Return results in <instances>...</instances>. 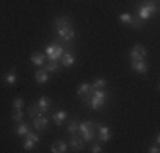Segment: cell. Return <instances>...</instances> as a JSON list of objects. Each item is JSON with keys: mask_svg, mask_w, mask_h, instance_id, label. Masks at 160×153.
<instances>
[{"mask_svg": "<svg viewBox=\"0 0 160 153\" xmlns=\"http://www.w3.org/2000/svg\"><path fill=\"white\" fill-rule=\"evenodd\" d=\"M106 101H108V92H106L104 89H94V92H92V95H90V99H89L87 104L92 106L94 109H101V107L106 104Z\"/></svg>", "mask_w": 160, "mask_h": 153, "instance_id": "cell-1", "label": "cell"}, {"mask_svg": "<svg viewBox=\"0 0 160 153\" xmlns=\"http://www.w3.org/2000/svg\"><path fill=\"white\" fill-rule=\"evenodd\" d=\"M78 133L83 136V141H92L96 136V122L94 121H85L78 124Z\"/></svg>", "mask_w": 160, "mask_h": 153, "instance_id": "cell-2", "label": "cell"}, {"mask_svg": "<svg viewBox=\"0 0 160 153\" xmlns=\"http://www.w3.org/2000/svg\"><path fill=\"white\" fill-rule=\"evenodd\" d=\"M44 55H46V58L49 61H58L63 55V48L60 44H49L46 51H44Z\"/></svg>", "mask_w": 160, "mask_h": 153, "instance_id": "cell-3", "label": "cell"}, {"mask_svg": "<svg viewBox=\"0 0 160 153\" xmlns=\"http://www.w3.org/2000/svg\"><path fill=\"white\" fill-rule=\"evenodd\" d=\"M155 12H157V7L155 5H152V3H143V5H140V9H138V19L147 21V19H150Z\"/></svg>", "mask_w": 160, "mask_h": 153, "instance_id": "cell-4", "label": "cell"}, {"mask_svg": "<svg viewBox=\"0 0 160 153\" xmlns=\"http://www.w3.org/2000/svg\"><path fill=\"white\" fill-rule=\"evenodd\" d=\"M147 58V48L142 44L133 46V49L129 51V60L131 61H138V60H145Z\"/></svg>", "mask_w": 160, "mask_h": 153, "instance_id": "cell-5", "label": "cell"}, {"mask_svg": "<svg viewBox=\"0 0 160 153\" xmlns=\"http://www.w3.org/2000/svg\"><path fill=\"white\" fill-rule=\"evenodd\" d=\"M39 141H41V138L38 136L36 133H31V131H29L28 135H26V140H24V150H26V151H32V148L36 146Z\"/></svg>", "mask_w": 160, "mask_h": 153, "instance_id": "cell-6", "label": "cell"}, {"mask_svg": "<svg viewBox=\"0 0 160 153\" xmlns=\"http://www.w3.org/2000/svg\"><path fill=\"white\" fill-rule=\"evenodd\" d=\"M92 92H94V89H92V85H89V83H82V85L77 89V94L80 95V99H83L85 102H89Z\"/></svg>", "mask_w": 160, "mask_h": 153, "instance_id": "cell-7", "label": "cell"}, {"mask_svg": "<svg viewBox=\"0 0 160 153\" xmlns=\"http://www.w3.org/2000/svg\"><path fill=\"white\" fill-rule=\"evenodd\" d=\"M58 37L63 41H72L75 37V31L72 26H67V27H60L58 29Z\"/></svg>", "mask_w": 160, "mask_h": 153, "instance_id": "cell-8", "label": "cell"}, {"mask_svg": "<svg viewBox=\"0 0 160 153\" xmlns=\"http://www.w3.org/2000/svg\"><path fill=\"white\" fill-rule=\"evenodd\" d=\"M131 68L133 72H136V73H147L148 72V63L147 60H138V61H131Z\"/></svg>", "mask_w": 160, "mask_h": 153, "instance_id": "cell-9", "label": "cell"}, {"mask_svg": "<svg viewBox=\"0 0 160 153\" xmlns=\"http://www.w3.org/2000/svg\"><path fill=\"white\" fill-rule=\"evenodd\" d=\"M48 124H49V122H48V117H46V116H41V114L32 119V126L38 129V131H43V129H46Z\"/></svg>", "mask_w": 160, "mask_h": 153, "instance_id": "cell-10", "label": "cell"}, {"mask_svg": "<svg viewBox=\"0 0 160 153\" xmlns=\"http://www.w3.org/2000/svg\"><path fill=\"white\" fill-rule=\"evenodd\" d=\"M36 104H38V107H39V112H46V111H49L53 107V102H51L49 97H41Z\"/></svg>", "mask_w": 160, "mask_h": 153, "instance_id": "cell-11", "label": "cell"}, {"mask_svg": "<svg viewBox=\"0 0 160 153\" xmlns=\"http://www.w3.org/2000/svg\"><path fill=\"white\" fill-rule=\"evenodd\" d=\"M111 135H112V133H111V129H109L108 128V126H99V140H101L102 141V143H108V141L109 140H111Z\"/></svg>", "mask_w": 160, "mask_h": 153, "instance_id": "cell-12", "label": "cell"}, {"mask_svg": "<svg viewBox=\"0 0 160 153\" xmlns=\"http://www.w3.org/2000/svg\"><path fill=\"white\" fill-rule=\"evenodd\" d=\"M60 60H62V65L67 68H70L72 65L75 63V56H73V53H70V51H63V55Z\"/></svg>", "mask_w": 160, "mask_h": 153, "instance_id": "cell-13", "label": "cell"}, {"mask_svg": "<svg viewBox=\"0 0 160 153\" xmlns=\"http://www.w3.org/2000/svg\"><path fill=\"white\" fill-rule=\"evenodd\" d=\"M44 60H46V55L44 53H39V51H34L31 55V61L36 67H43L44 65Z\"/></svg>", "mask_w": 160, "mask_h": 153, "instance_id": "cell-14", "label": "cell"}, {"mask_svg": "<svg viewBox=\"0 0 160 153\" xmlns=\"http://www.w3.org/2000/svg\"><path fill=\"white\" fill-rule=\"evenodd\" d=\"M53 121H55L56 126H62L65 121H67V112L65 111H56V112H53Z\"/></svg>", "mask_w": 160, "mask_h": 153, "instance_id": "cell-15", "label": "cell"}, {"mask_svg": "<svg viewBox=\"0 0 160 153\" xmlns=\"http://www.w3.org/2000/svg\"><path fill=\"white\" fill-rule=\"evenodd\" d=\"M68 150V145L65 141H56V143L51 145V153H63Z\"/></svg>", "mask_w": 160, "mask_h": 153, "instance_id": "cell-16", "label": "cell"}, {"mask_svg": "<svg viewBox=\"0 0 160 153\" xmlns=\"http://www.w3.org/2000/svg\"><path fill=\"white\" fill-rule=\"evenodd\" d=\"M67 26H72L70 17L63 15V17H56V19H55V27H56V29H60V27H67Z\"/></svg>", "mask_w": 160, "mask_h": 153, "instance_id": "cell-17", "label": "cell"}, {"mask_svg": "<svg viewBox=\"0 0 160 153\" xmlns=\"http://www.w3.org/2000/svg\"><path fill=\"white\" fill-rule=\"evenodd\" d=\"M70 148H73V151L82 150V148H83V140H80L77 135L72 136V140H70Z\"/></svg>", "mask_w": 160, "mask_h": 153, "instance_id": "cell-18", "label": "cell"}, {"mask_svg": "<svg viewBox=\"0 0 160 153\" xmlns=\"http://www.w3.org/2000/svg\"><path fill=\"white\" fill-rule=\"evenodd\" d=\"M34 76H36V82L38 83H46L48 82V72L46 70H43V68H41V70H38L36 73H34Z\"/></svg>", "mask_w": 160, "mask_h": 153, "instance_id": "cell-19", "label": "cell"}, {"mask_svg": "<svg viewBox=\"0 0 160 153\" xmlns=\"http://www.w3.org/2000/svg\"><path fill=\"white\" fill-rule=\"evenodd\" d=\"M29 131H31V129H29V126L26 124V122H22V121L19 122V126L16 128V135L17 136H26Z\"/></svg>", "mask_w": 160, "mask_h": 153, "instance_id": "cell-20", "label": "cell"}, {"mask_svg": "<svg viewBox=\"0 0 160 153\" xmlns=\"http://www.w3.org/2000/svg\"><path fill=\"white\" fill-rule=\"evenodd\" d=\"M3 80H5V83H7V85H10V87H12V85H16V83H17V75H16V72H9V73H7L5 75V78H3Z\"/></svg>", "mask_w": 160, "mask_h": 153, "instance_id": "cell-21", "label": "cell"}, {"mask_svg": "<svg viewBox=\"0 0 160 153\" xmlns=\"http://www.w3.org/2000/svg\"><path fill=\"white\" fill-rule=\"evenodd\" d=\"M78 124H80V122L77 119H72L70 121V124H68V133H70L72 136L78 135Z\"/></svg>", "mask_w": 160, "mask_h": 153, "instance_id": "cell-22", "label": "cell"}, {"mask_svg": "<svg viewBox=\"0 0 160 153\" xmlns=\"http://www.w3.org/2000/svg\"><path fill=\"white\" fill-rule=\"evenodd\" d=\"M58 68H60L58 61H49V63L46 65V68H44V70H46L48 73H55V72H58Z\"/></svg>", "mask_w": 160, "mask_h": 153, "instance_id": "cell-23", "label": "cell"}, {"mask_svg": "<svg viewBox=\"0 0 160 153\" xmlns=\"http://www.w3.org/2000/svg\"><path fill=\"white\" fill-rule=\"evenodd\" d=\"M28 114H29V117H31V119H34L36 116H39L41 112H39V107H38V104H32L31 107H29Z\"/></svg>", "mask_w": 160, "mask_h": 153, "instance_id": "cell-24", "label": "cell"}, {"mask_svg": "<svg viewBox=\"0 0 160 153\" xmlns=\"http://www.w3.org/2000/svg\"><path fill=\"white\" fill-rule=\"evenodd\" d=\"M12 121H14V122L24 121V112H22V111H19V109H16V111L12 112Z\"/></svg>", "mask_w": 160, "mask_h": 153, "instance_id": "cell-25", "label": "cell"}, {"mask_svg": "<svg viewBox=\"0 0 160 153\" xmlns=\"http://www.w3.org/2000/svg\"><path fill=\"white\" fill-rule=\"evenodd\" d=\"M106 78H96L94 80V83H92V89H104L106 87Z\"/></svg>", "mask_w": 160, "mask_h": 153, "instance_id": "cell-26", "label": "cell"}, {"mask_svg": "<svg viewBox=\"0 0 160 153\" xmlns=\"http://www.w3.org/2000/svg\"><path fill=\"white\" fill-rule=\"evenodd\" d=\"M24 104H26L24 99H21V97H19V99H14V101H12V107H14V109H19V111L24 109Z\"/></svg>", "mask_w": 160, "mask_h": 153, "instance_id": "cell-27", "label": "cell"}, {"mask_svg": "<svg viewBox=\"0 0 160 153\" xmlns=\"http://www.w3.org/2000/svg\"><path fill=\"white\" fill-rule=\"evenodd\" d=\"M119 21H121V22H124V24H129V26H131V22H133V15H131V14L123 12V14L119 15Z\"/></svg>", "mask_w": 160, "mask_h": 153, "instance_id": "cell-28", "label": "cell"}, {"mask_svg": "<svg viewBox=\"0 0 160 153\" xmlns=\"http://www.w3.org/2000/svg\"><path fill=\"white\" fill-rule=\"evenodd\" d=\"M90 151H92V153H101V151H102L101 145H99V143H94V145H92V150H90Z\"/></svg>", "mask_w": 160, "mask_h": 153, "instance_id": "cell-29", "label": "cell"}, {"mask_svg": "<svg viewBox=\"0 0 160 153\" xmlns=\"http://www.w3.org/2000/svg\"><path fill=\"white\" fill-rule=\"evenodd\" d=\"M147 151H148V153H158V151H160V148H158V145H153V146H150Z\"/></svg>", "mask_w": 160, "mask_h": 153, "instance_id": "cell-30", "label": "cell"}]
</instances>
